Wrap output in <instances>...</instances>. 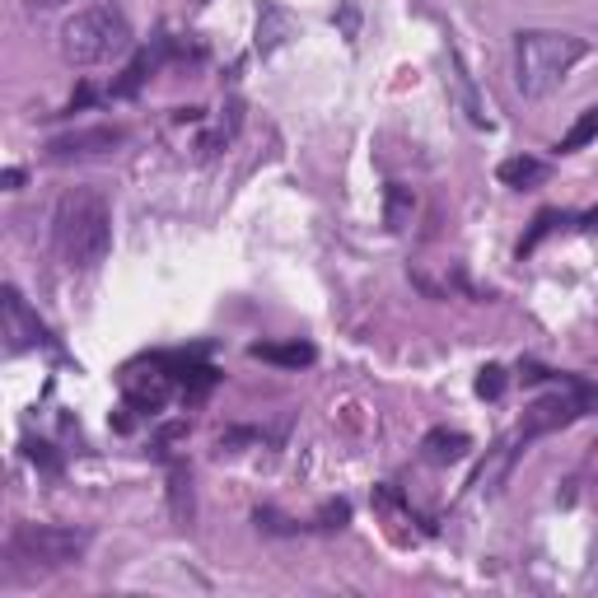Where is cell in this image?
Instances as JSON below:
<instances>
[{
	"mask_svg": "<svg viewBox=\"0 0 598 598\" xmlns=\"http://www.w3.org/2000/svg\"><path fill=\"white\" fill-rule=\"evenodd\" d=\"M598 141V108H585V113L580 118H575V126L566 131V136H561V154H575V150H585V145H594Z\"/></svg>",
	"mask_w": 598,
	"mask_h": 598,
	"instance_id": "cell-13",
	"label": "cell"
},
{
	"mask_svg": "<svg viewBox=\"0 0 598 598\" xmlns=\"http://www.w3.org/2000/svg\"><path fill=\"white\" fill-rule=\"evenodd\" d=\"M496 179H500L505 187H519V192H528V187L547 183V164H543V160H534V154H515V160H500Z\"/></svg>",
	"mask_w": 598,
	"mask_h": 598,
	"instance_id": "cell-9",
	"label": "cell"
},
{
	"mask_svg": "<svg viewBox=\"0 0 598 598\" xmlns=\"http://www.w3.org/2000/svg\"><path fill=\"white\" fill-rule=\"evenodd\" d=\"M173 519H179V524L192 519V491H187V473L183 468L173 473Z\"/></svg>",
	"mask_w": 598,
	"mask_h": 598,
	"instance_id": "cell-15",
	"label": "cell"
},
{
	"mask_svg": "<svg viewBox=\"0 0 598 598\" xmlns=\"http://www.w3.org/2000/svg\"><path fill=\"white\" fill-rule=\"evenodd\" d=\"M52 243L65 267L90 272L113 249V206L103 202L94 187H71L61 192L57 215H52Z\"/></svg>",
	"mask_w": 598,
	"mask_h": 598,
	"instance_id": "cell-1",
	"label": "cell"
},
{
	"mask_svg": "<svg viewBox=\"0 0 598 598\" xmlns=\"http://www.w3.org/2000/svg\"><path fill=\"white\" fill-rule=\"evenodd\" d=\"M0 327H6L10 356H19V351H33V346L48 342V327L38 323V314L24 304V295H19L14 285H6V300H0Z\"/></svg>",
	"mask_w": 598,
	"mask_h": 598,
	"instance_id": "cell-7",
	"label": "cell"
},
{
	"mask_svg": "<svg viewBox=\"0 0 598 598\" xmlns=\"http://www.w3.org/2000/svg\"><path fill=\"white\" fill-rule=\"evenodd\" d=\"M122 52H131V24L118 6H108V0L75 10L61 24V57L71 65H103Z\"/></svg>",
	"mask_w": 598,
	"mask_h": 598,
	"instance_id": "cell-4",
	"label": "cell"
},
{
	"mask_svg": "<svg viewBox=\"0 0 598 598\" xmlns=\"http://www.w3.org/2000/svg\"><path fill=\"white\" fill-rule=\"evenodd\" d=\"M94 534L90 528H71V524H14L6 538V557L14 561V570L24 575H48V570H65L80 566L84 551H90Z\"/></svg>",
	"mask_w": 598,
	"mask_h": 598,
	"instance_id": "cell-3",
	"label": "cell"
},
{
	"mask_svg": "<svg viewBox=\"0 0 598 598\" xmlns=\"http://www.w3.org/2000/svg\"><path fill=\"white\" fill-rule=\"evenodd\" d=\"M154 61H160V57H154V52H141L136 61H131L126 65V71L113 80V90H108V94H113V99H131V94H136L141 90V84L154 75Z\"/></svg>",
	"mask_w": 598,
	"mask_h": 598,
	"instance_id": "cell-12",
	"label": "cell"
},
{
	"mask_svg": "<svg viewBox=\"0 0 598 598\" xmlns=\"http://www.w3.org/2000/svg\"><path fill=\"white\" fill-rule=\"evenodd\" d=\"M19 183H24V169H6V187H10V192H14V187H19Z\"/></svg>",
	"mask_w": 598,
	"mask_h": 598,
	"instance_id": "cell-20",
	"label": "cell"
},
{
	"mask_svg": "<svg viewBox=\"0 0 598 598\" xmlns=\"http://www.w3.org/2000/svg\"><path fill=\"white\" fill-rule=\"evenodd\" d=\"M477 393H482V397H491V403H496V397L505 393V369H500V365H486V369L477 374Z\"/></svg>",
	"mask_w": 598,
	"mask_h": 598,
	"instance_id": "cell-16",
	"label": "cell"
},
{
	"mask_svg": "<svg viewBox=\"0 0 598 598\" xmlns=\"http://www.w3.org/2000/svg\"><path fill=\"white\" fill-rule=\"evenodd\" d=\"M580 225H585V230H598V206H594V211H585Z\"/></svg>",
	"mask_w": 598,
	"mask_h": 598,
	"instance_id": "cell-21",
	"label": "cell"
},
{
	"mask_svg": "<svg viewBox=\"0 0 598 598\" xmlns=\"http://www.w3.org/2000/svg\"><path fill=\"white\" fill-rule=\"evenodd\" d=\"M249 356L253 361H267V365H285V369H300V365H314V346H304V342H257L249 346Z\"/></svg>",
	"mask_w": 598,
	"mask_h": 598,
	"instance_id": "cell-10",
	"label": "cell"
},
{
	"mask_svg": "<svg viewBox=\"0 0 598 598\" xmlns=\"http://www.w3.org/2000/svg\"><path fill=\"white\" fill-rule=\"evenodd\" d=\"M585 407H589L585 393H547V397H538V403L528 407L524 420H519V445H528V439H538V435L561 430V426H570V420H580Z\"/></svg>",
	"mask_w": 598,
	"mask_h": 598,
	"instance_id": "cell-5",
	"label": "cell"
},
{
	"mask_svg": "<svg viewBox=\"0 0 598 598\" xmlns=\"http://www.w3.org/2000/svg\"><path fill=\"white\" fill-rule=\"evenodd\" d=\"M589 57V42L557 29H524L515 38V90L524 99H547Z\"/></svg>",
	"mask_w": 598,
	"mask_h": 598,
	"instance_id": "cell-2",
	"label": "cell"
},
{
	"mask_svg": "<svg viewBox=\"0 0 598 598\" xmlns=\"http://www.w3.org/2000/svg\"><path fill=\"white\" fill-rule=\"evenodd\" d=\"M551 225H557V211H543V215L534 220V234H528V239L519 243V257H524V253H534V249H538V243H543V239L551 234Z\"/></svg>",
	"mask_w": 598,
	"mask_h": 598,
	"instance_id": "cell-17",
	"label": "cell"
},
{
	"mask_svg": "<svg viewBox=\"0 0 598 598\" xmlns=\"http://www.w3.org/2000/svg\"><path fill=\"white\" fill-rule=\"evenodd\" d=\"M407 211H412V192L407 187H388V230H407Z\"/></svg>",
	"mask_w": 598,
	"mask_h": 598,
	"instance_id": "cell-14",
	"label": "cell"
},
{
	"mask_svg": "<svg viewBox=\"0 0 598 598\" xmlns=\"http://www.w3.org/2000/svg\"><path fill=\"white\" fill-rule=\"evenodd\" d=\"M57 6H65V0H24V10H29V14H42V10H57Z\"/></svg>",
	"mask_w": 598,
	"mask_h": 598,
	"instance_id": "cell-19",
	"label": "cell"
},
{
	"mask_svg": "<svg viewBox=\"0 0 598 598\" xmlns=\"http://www.w3.org/2000/svg\"><path fill=\"white\" fill-rule=\"evenodd\" d=\"M126 141L122 126H80V131H65V136L48 141V160L57 164H71V160H103Z\"/></svg>",
	"mask_w": 598,
	"mask_h": 598,
	"instance_id": "cell-6",
	"label": "cell"
},
{
	"mask_svg": "<svg viewBox=\"0 0 598 598\" xmlns=\"http://www.w3.org/2000/svg\"><path fill=\"white\" fill-rule=\"evenodd\" d=\"M211 384H215V369H192V388H187V397L196 403V397H202Z\"/></svg>",
	"mask_w": 598,
	"mask_h": 598,
	"instance_id": "cell-18",
	"label": "cell"
},
{
	"mask_svg": "<svg viewBox=\"0 0 598 598\" xmlns=\"http://www.w3.org/2000/svg\"><path fill=\"white\" fill-rule=\"evenodd\" d=\"M426 458L430 463H458V458H468V449H473V439L463 435V430H430L426 435Z\"/></svg>",
	"mask_w": 598,
	"mask_h": 598,
	"instance_id": "cell-11",
	"label": "cell"
},
{
	"mask_svg": "<svg viewBox=\"0 0 598 598\" xmlns=\"http://www.w3.org/2000/svg\"><path fill=\"white\" fill-rule=\"evenodd\" d=\"M169 374L160 369H150V374H126V403L136 407V412H160L164 407V397H169Z\"/></svg>",
	"mask_w": 598,
	"mask_h": 598,
	"instance_id": "cell-8",
	"label": "cell"
}]
</instances>
